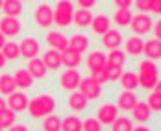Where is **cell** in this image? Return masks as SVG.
I'll list each match as a JSON object with an SVG mask.
<instances>
[{
    "label": "cell",
    "instance_id": "6da1fadb",
    "mask_svg": "<svg viewBox=\"0 0 161 131\" xmlns=\"http://www.w3.org/2000/svg\"><path fill=\"white\" fill-rule=\"evenodd\" d=\"M137 76H139V85L146 91H152L159 80V66L152 59H143L139 63V74Z\"/></svg>",
    "mask_w": 161,
    "mask_h": 131
},
{
    "label": "cell",
    "instance_id": "7a4b0ae2",
    "mask_svg": "<svg viewBox=\"0 0 161 131\" xmlns=\"http://www.w3.org/2000/svg\"><path fill=\"white\" fill-rule=\"evenodd\" d=\"M28 111L32 118H45L47 115L56 111V98L50 94H39L35 98H30Z\"/></svg>",
    "mask_w": 161,
    "mask_h": 131
},
{
    "label": "cell",
    "instance_id": "3957f363",
    "mask_svg": "<svg viewBox=\"0 0 161 131\" xmlns=\"http://www.w3.org/2000/svg\"><path fill=\"white\" fill-rule=\"evenodd\" d=\"M72 15H74V6L70 0H59L54 9V24L59 28H67L72 24Z\"/></svg>",
    "mask_w": 161,
    "mask_h": 131
},
{
    "label": "cell",
    "instance_id": "277c9868",
    "mask_svg": "<svg viewBox=\"0 0 161 131\" xmlns=\"http://www.w3.org/2000/svg\"><path fill=\"white\" fill-rule=\"evenodd\" d=\"M78 89H80V92L87 100H98L100 96H102V83H98L93 76L81 78Z\"/></svg>",
    "mask_w": 161,
    "mask_h": 131
},
{
    "label": "cell",
    "instance_id": "5b68a950",
    "mask_svg": "<svg viewBox=\"0 0 161 131\" xmlns=\"http://www.w3.org/2000/svg\"><path fill=\"white\" fill-rule=\"evenodd\" d=\"M33 18H35V24L39 28L48 30L54 24V9L50 8L48 4H39L35 8V11H33Z\"/></svg>",
    "mask_w": 161,
    "mask_h": 131
},
{
    "label": "cell",
    "instance_id": "8992f818",
    "mask_svg": "<svg viewBox=\"0 0 161 131\" xmlns=\"http://www.w3.org/2000/svg\"><path fill=\"white\" fill-rule=\"evenodd\" d=\"M131 30L135 35H146L148 32H152V26H154V20L148 13H137V15L131 17V22H130Z\"/></svg>",
    "mask_w": 161,
    "mask_h": 131
},
{
    "label": "cell",
    "instance_id": "52a82bcc",
    "mask_svg": "<svg viewBox=\"0 0 161 131\" xmlns=\"http://www.w3.org/2000/svg\"><path fill=\"white\" fill-rule=\"evenodd\" d=\"M81 74L78 72V68H67L63 74L59 76V85L63 91H76L80 87Z\"/></svg>",
    "mask_w": 161,
    "mask_h": 131
},
{
    "label": "cell",
    "instance_id": "ba28073f",
    "mask_svg": "<svg viewBox=\"0 0 161 131\" xmlns=\"http://www.w3.org/2000/svg\"><path fill=\"white\" fill-rule=\"evenodd\" d=\"M119 116V107H117V103H111V102H106V103H102L100 105V109H98V120H100V124L102 126H111L113 120Z\"/></svg>",
    "mask_w": 161,
    "mask_h": 131
},
{
    "label": "cell",
    "instance_id": "9c48e42d",
    "mask_svg": "<svg viewBox=\"0 0 161 131\" xmlns=\"http://www.w3.org/2000/svg\"><path fill=\"white\" fill-rule=\"evenodd\" d=\"M19 50H20V57L24 59H32V57H37L39 55V41L35 37H26L19 43Z\"/></svg>",
    "mask_w": 161,
    "mask_h": 131
},
{
    "label": "cell",
    "instance_id": "30bf717a",
    "mask_svg": "<svg viewBox=\"0 0 161 131\" xmlns=\"http://www.w3.org/2000/svg\"><path fill=\"white\" fill-rule=\"evenodd\" d=\"M22 30V24H20V20L17 18V17H4L2 20H0V32L6 35V39L9 37H17L19 33Z\"/></svg>",
    "mask_w": 161,
    "mask_h": 131
},
{
    "label": "cell",
    "instance_id": "8fae6325",
    "mask_svg": "<svg viewBox=\"0 0 161 131\" xmlns=\"http://www.w3.org/2000/svg\"><path fill=\"white\" fill-rule=\"evenodd\" d=\"M8 105H9V109L11 111H15V113H24V111H28V103H30V98L24 94V92H11L9 96H8V102H6Z\"/></svg>",
    "mask_w": 161,
    "mask_h": 131
},
{
    "label": "cell",
    "instance_id": "7c38bea8",
    "mask_svg": "<svg viewBox=\"0 0 161 131\" xmlns=\"http://www.w3.org/2000/svg\"><path fill=\"white\" fill-rule=\"evenodd\" d=\"M106 65H108V55H106L104 52H100V50H93V52L87 55V66H89L91 72L102 70V68H106Z\"/></svg>",
    "mask_w": 161,
    "mask_h": 131
},
{
    "label": "cell",
    "instance_id": "4fadbf2b",
    "mask_svg": "<svg viewBox=\"0 0 161 131\" xmlns=\"http://www.w3.org/2000/svg\"><path fill=\"white\" fill-rule=\"evenodd\" d=\"M89 28H91V32L95 33V35H104V33L111 28V18L108 15H102V13L100 15H95Z\"/></svg>",
    "mask_w": 161,
    "mask_h": 131
},
{
    "label": "cell",
    "instance_id": "5bb4252c",
    "mask_svg": "<svg viewBox=\"0 0 161 131\" xmlns=\"http://www.w3.org/2000/svg\"><path fill=\"white\" fill-rule=\"evenodd\" d=\"M137 102H139V100L135 96V91H126V89H124V91L119 94V98H117V107L122 109V111H131Z\"/></svg>",
    "mask_w": 161,
    "mask_h": 131
},
{
    "label": "cell",
    "instance_id": "9a60e30c",
    "mask_svg": "<svg viewBox=\"0 0 161 131\" xmlns=\"http://www.w3.org/2000/svg\"><path fill=\"white\" fill-rule=\"evenodd\" d=\"M102 45H104V48L108 50H115V48H120V45H122V35L119 30H108V32L102 35Z\"/></svg>",
    "mask_w": 161,
    "mask_h": 131
},
{
    "label": "cell",
    "instance_id": "2e32d148",
    "mask_svg": "<svg viewBox=\"0 0 161 131\" xmlns=\"http://www.w3.org/2000/svg\"><path fill=\"white\" fill-rule=\"evenodd\" d=\"M131 116H133V120H137L141 124H146L152 118V109L148 107L146 102H137L133 105V109H131Z\"/></svg>",
    "mask_w": 161,
    "mask_h": 131
},
{
    "label": "cell",
    "instance_id": "e0dca14e",
    "mask_svg": "<svg viewBox=\"0 0 161 131\" xmlns=\"http://www.w3.org/2000/svg\"><path fill=\"white\" fill-rule=\"evenodd\" d=\"M26 70L33 76V80H45L47 78V72H48L45 63H43V59H39V57L28 59V68Z\"/></svg>",
    "mask_w": 161,
    "mask_h": 131
},
{
    "label": "cell",
    "instance_id": "ac0fdd59",
    "mask_svg": "<svg viewBox=\"0 0 161 131\" xmlns=\"http://www.w3.org/2000/svg\"><path fill=\"white\" fill-rule=\"evenodd\" d=\"M61 65L67 68H78L81 65V54L72 48H65L61 52Z\"/></svg>",
    "mask_w": 161,
    "mask_h": 131
},
{
    "label": "cell",
    "instance_id": "d6986e66",
    "mask_svg": "<svg viewBox=\"0 0 161 131\" xmlns=\"http://www.w3.org/2000/svg\"><path fill=\"white\" fill-rule=\"evenodd\" d=\"M47 43L50 45V48L58 50V52H63L65 48H69V39L61 32H48L47 33Z\"/></svg>",
    "mask_w": 161,
    "mask_h": 131
},
{
    "label": "cell",
    "instance_id": "ffe728a7",
    "mask_svg": "<svg viewBox=\"0 0 161 131\" xmlns=\"http://www.w3.org/2000/svg\"><path fill=\"white\" fill-rule=\"evenodd\" d=\"M143 48H145V41L139 37V35H133V37H128V41L124 43V54H128V55H133V57H137V55H141L143 54Z\"/></svg>",
    "mask_w": 161,
    "mask_h": 131
},
{
    "label": "cell",
    "instance_id": "44dd1931",
    "mask_svg": "<svg viewBox=\"0 0 161 131\" xmlns=\"http://www.w3.org/2000/svg\"><path fill=\"white\" fill-rule=\"evenodd\" d=\"M143 54H145L148 59H152V61H159L161 59V41L156 39V37L150 39V41H145Z\"/></svg>",
    "mask_w": 161,
    "mask_h": 131
},
{
    "label": "cell",
    "instance_id": "7402d4cb",
    "mask_svg": "<svg viewBox=\"0 0 161 131\" xmlns=\"http://www.w3.org/2000/svg\"><path fill=\"white\" fill-rule=\"evenodd\" d=\"M43 63L47 66V70H58L61 66V52L50 48L43 54Z\"/></svg>",
    "mask_w": 161,
    "mask_h": 131
},
{
    "label": "cell",
    "instance_id": "603a6c76",
    "mask_svg": "<svg viewBox=\"0 0 161 131\" xmlns=\"http://www.w3.org/2000/svg\"><path fill=\"white\" fill-rule=\"evenodd\" d=\"M89 45H91V41H89V37L87 35H83V33H74L70 39H69V48L76 50V52H87L89 50Z\"/></svg>",
    "mask_w": 161,
    "mask_h": 131
},
{
    "label": "cell",
    "instance_id": "cb8c5ba5",
    "mask_svg": "<svg viewBox=\"0 0 161 131\" xmlns=\"http://www.w3.org/2000/svg\"><path fill=\"white\" fill-rule=\"evenodd\" d=\"M87 102L89 100L85 98L80 91H72V94L69 96V107L72 111H76V113H81V111L87 109Z\"/></svg>",
    "mask_w": 161,
    "mask_h": 131
},
{
    "label": "cell",
    "instance_id": "d4e9b609",
    "mask_svg": "<svg viewBox=\"0 0 161 131\" xmlns=\"http://www.w3.org/2000/svg\"><path fill=\"white\" fill-rule=\"evenodd\" d=\"M93 13L89 11V9H78V11H74V15H72V22L78 26V28H89L91 26V22H93Z\"/></svg>",
    "mask_w": 161,
    "mask_h": 131
},
{
    "label": "cell",
    "instance_id": "484cf974",
    "mask_svg": "<svg viewBox=\"0 0 161 131\" xmlns=\"http://www.w3.org/2000/svg\"><path fill=\"white\" fill-rule=\"evenodd\" d=\"M13 80H15V83H17V89H30L33 85V76L28 70H24V68L15 70Z\"/></svg>",
    "mask_w": 161,
    "mask_h": 131
},
{
    "label": "cell",
    "instance_id": "4316f807",
    "mask_svg": "<svg viewBox=\"0 0 161 131\" xmlns=\"http://www.w3.org/2000/svg\"><path fill=\"white\" fill-rule=\"evenodd\" d=\"M119 81L122 85V89H126V91H135L137 87H139V76H137V72H122L120 74V78H119Z\"/></svg>",
    "mask_w": 161,
    "mask_h": 131
},
{
    "label": "cell",
    "instance_id": "83f0119b",
    "mask_svg": "<svg viewBox=\"0 0 161 131\" xmlns=\"http://www.w3.org/2000/svg\"><path fill=\"white\" fill-rule=\"evenodd\" d=\"M0 52L4 54V57H6L8 61H17V59L20 57L19 43H15V41H6V43H4V46L0 48Z\"/></svg>",
    "mask_w": 161,
    "mask_h": 131
},
{
    "label": "cell",
    "instance_id": "f1b7e54d",
    "mask_svg": "<svg viewBox=\"0 0 161 131\" xmlns=\"http://www.w3.org/2000/svg\"><path fill=\"white\" fill-rule=\"evenodd\" d=\"M2 11L6 17H17L22 13V2L20 0H4L2 4Z\"/></svg>",
    "mask_w": 161,
    "mask_h": 131
},
{
    "label": "cell",
    "instance_id": "f546056e",
    "mask_svg": "<svg viewBox=\"0 0 161 131\" xmlns=\"http://www.w3.org/2000/svg\"><path fill=\"white\" fill-rule=\"evenodd\" d=\"M17 91V83L13 80V76L9 74H2L0 76V94L2 96H9L11 92Z\"/></svg>",
    "mask_w": 161,
    "mask_h": 131
},
{
    "label": "cell",
    "instance_id": "4dcf8cb0",
    "mask_svg": "<svg viewBox=\"0 0 161 131\" xmlns=\"http://www.w3.org/2000/svg\"><path fill=\"white\" fill-rule=\"evenodd\" d=\"M61 131H81V118L78 115H69L61 118Z\"/></svg>",
    "mask_w": 161,
    "mask_h": 131
},
{
    "label": "cell",
    "instance_id": "1f68e13d",
    "mask_svg": "<svg viewBox=\"0 0 161 131\" xmlns=\"http://www.w3.org/2000/svg\"><path fill=\"white\" fill-rule=\"evenodd\" d=\"M43 129L45 131H61V118L56 113H50L43 120Z\"/></svg>",
    "mask_w": 161,
    "mask_h": 131
},
{
    "label": "cell",
    "instance_id": "d6a6232c",
    "mask_svg": "<svg viewBox=\"0 0 161 131\" xmlns=\"http://www.w3.org/2000/svg\"><path fill=\"white\" fill-rule=\"evenodd\" d=\"M15 120H17V113L11 111L9 107H6V109L0 113V128H2V129H9V128L15 124Z\"/></svg>",
    "mask_w": 161,
    "mask_h": 131
},
{
    "label": "cell",
    "instance_id": "836d02e7",
    "mask_svg": "<svg viewBox=\"0 0 161 131\" xmlns=\"http://www.w3.org/2000/svg\"><path fill=\"white\" fill-rule=\"evenodd\" d=\"M131 17H133V13H131L130 9H117L115 15H113V20H115L117 26H122V28H124V26H130Z\"/></svg>",
    "mask_w": 161,
    "mask_h": 131
},
{
    "label": "cell",
    "instance_id": "e575fe53",
    "mask_svg": "<svg viewBox=\"0 0 161 131\" xmlns=\"http://www.w3.org/2000/svg\"><path fill=\"white\" fill-rule=\"evenodd\" d=\"M133 129V124H131V118L128 116H117L111 124V131H131Z\"/></svg>",
    "mask_w": 161,
    "mask_h": 131
},
{
    "label": "cell",
    "instance_id": "d590c367",
    "mask_svg": "<svg viewBox=\"0 0 161 131\" xmlns=\"http://www.w3.org/2000/svg\"><path fill=\"white\" fill-rule=\"evenodd\" d=\"M126 63V54L122 50L115 48L109 50V55H108V65H115V66H124Z\"/></svg>",
    "mask_w": 161,
    "mask_h": 131
},
{
    "label": "cell",
    "instance_id": "8d00e7d4",
    "mask_svg": "<svg viewBox=\"0 0 161 131\" xmlns=\"http://www.w3.org/2000/svg\"><path fill=\"white\" fill-rule=\"evenodd\" d=\"M81 131H102V124H100V120L95 118V116L85 118L81 122Z\"/></svg>",
    "mask_w": 161,
    "mask_h": 131
},
{
    "label": "cell",
    "instance_id": "74e56055",
    "mask_svg": "<svg viewBox=\"0 0 161 131\" xmlns=\"http://www.w3.org/2000/svg\"><path fill=\"white\" fill-rule=\"evenodd\" d=\"M146 103H148V107H150L152 111H156V113H159L161 111V96L156 92V91L150 92V96H148V100H146Z\"/></svg>",
    "mask_w": 161,
    "mask_h": 131
},
{
    "label": "cell",
    "instance_id": "f35d334b",
    "mask_svg": "<svg viewBox=\"0 0 161 131\" xmlns=\"http://www.w3.org/2000/svg\"><path fill=\"white\" fill-rule=\"evenodd\" d=\"M106 72H108V78H109V81H119V78H120V74H122L124 70H122V66L106 65Z\"/></svg>",
    "mask_w": 161,
    "mask_h": 131
},
{
    "label": "cell",
    "instance_id": "ab89813d",
    "mask_svg": "<svg viewBox=\"0 0 161 131\" xmlns=\"http://www.w3.org/2000/svg\"><path fill=\"white\" fill-rule=\"evenodd\" d=\"M91 76H93V78H95V80H97L98 83H102V85H104L106 81H109V78H108V72H106V68H102V70H97V72H91Z\"/></svg>",
    "mask_w": 161,
    "mask_h": 131
},
{
    "label": "cell",
    "instance_id": "60d3db41",
    "mask_svg": "<svg viewBox=\"0 0 161 131\" xmlns=\"http://www.w3.org/2000/svg\"><path fill=\"white\" fill-rule=\"evenodd\" d=\"M133 4L139 9V13H148L150 11V0H133Z\"/></svg>",
    "mask_w": 161,
    "mask_h": 131
},
{
    "label": "cell",
    "instance_id": "b9f144b4",
    "mask_svg": "<svg viewBox=\"0 0 161 131\" xmlns=\"http://www.w3.org/2000/svg\"><path fill=\"white\" fill-rule=\"evenodd\" d=\"M150 13L161 15V0H150Z\"/></svg>",
    "mask_w": 161,
    "mask_h": 131
},
{
    "label": "cell",
    "instance_id": "7bdbcfd3",
    "mask_svg": "<svg viewBox=\"0 0 161 131\" xmlns=\"http://www.w3.org/2000/svg\"><path fill=\"white\" fill-rule=\"evenodd\" d=\"M113 4L117 6V9H130L133 0H113Z\"/></svg>",
    "mask_w": 161,
    "mask_h": 131
},
{
    "label": "cell",
    "instance_id": "ee69618b",
    "mask_svg": "<svg viewBox=\"0 0 161 131\" xmlns=\"http://www.w3.org/2000/svg\"><path fill=\"white\" fill-rule=\"evenodd\" d=\"M95 4H97V0H78V6L81 9H91V8H95Z\"/></svg>",
    "mask_w": 161,
    "mask_h": 131
},
{
    "label": "cell",
    "instance_id": "f6af8a7d",
    "mask_svg": "<svg viewBox=\"0 0 161 131\" xmlns=\"http://www.w3.org/2000/svg\"><path fill=\"white\" fill-rule=\"evenodd\" d=\"M152 32H154V37L161 41V18L156 22V24H154V26H152Z\"/></svg>",
    "mask_w": 161,
    "mask_h": 131
},
{
    "label": "cell",
    "instance_id": "bcb514c9",
    "mask_svg": "<svg viewBox=\"0 0 161 131\" xmlns=\"http://www.w3.org/2000/svg\"><path fill=\"white\" fill-rule=\"evenodd\" d=\"M8 131H30V129H28V126H26V124H13Z\"/></svg>",
    "mask_w": 161,
    "mask_h": 131
},
{
    "label": "cell",
    "instance_id": "7dc6e473",
    "mask_svg": "<svg viewBox=\"0 0 161 131\" xmlns=\"http://www.w3.org/2000/svg\"><path fill=\"white\" fill-rule=\"evenodd\" d=\"M131 131H150V128H146V126H143V124H141V126H137V128H133Z\"/></svg>",
    "mask_w": 161,
    "mask_h": 131
},
{
    "label": "cell",
    "instance_id": "c3c4849f",
    "mask_svg": "<svg viewBox=\"0 0 161 131\" xmlns=\"http://www.w3.org/2000/svg\"><path fill=\"white\" fill-rule=\"evenodd\" d=\"M6 63H8V59H6V57H4V54L0 52V68H4V65H6Z\"/></svg>",
    "mask_w": 161,
    "mask_h": 131
},
{
    "label": "cell",
    "instance_id": "681fc988",
    "mask_svg": "<svg viewBox=\"0 0 161 131\" xmlns=\"http://www.w3.org/2000/svg\"><path fill=\"white\" fill-rule=\"evenodd\" d=\"M6 107H8V103H6V100H4L2 96H0V113H2V111H4Z\"/></svg>",
    "mask_w": 161,
    "mask_h": 131
},
{
    "label": "cell",
    "instance_id": "f907efd6",
    "mask_svg": "<svg viewBox=\"0 0 161 131\" xmlns=\"http://www.w3.org/2000/svg\"><path fill=\"white\" fill-rule=\"evenodd\" d=\"M154 91H156V92H158V94L161 96V80H158V83H156V87H154Z\"/></svg>",
    "mask_w": 161,
    "mask_h": 131
},
{
    "label": "cell",
    "instance_id": "816d5d0a",
    "mask_svg": "<svg viewBox=\"0 0 161 131\" xmlns=\"http://www.w3.org/2000/svg\"><path fill=\"white\" fill-rule=\"evenodd\" d=\"M4 43H6V35H4V33L0 32V48L4 46Z\"/></svg>",
    "mask_w": 161,
    "mask_h": 131
},
{
    "label": "cell",
    "instance_id": "f5cc1de1",
    "mask_svg": "<svg viewBox=\"0 0 161 131\" xmlns=\"http://www.w3.org/2000/svg\"><path fill=\"white\" fill-rule=\"evenodd\" d=\"M2 4H4V0H0V9H2Z\"/></svg>",
    "mask_w": 161,
    "mask_h": 131
},
{
    "label": "cell",
    "instance_id": "db71d44e",
    "mask_svg": "<svg viewBox=\"0 0 161 131\" xmlns=\"http://www.w3.org/2000/svg\"><path fill=\"white\" fill-rule=\"evenodd\" d=\"M0 131H4V129H2V128H0Z\"/></svg>",
    "mask_w": 161,
    "mask_h": 131
},
{
    "label": "cell",
    "instance_id": "11a10c76",
    "mask_svg": "<svg viewBox=\"0 0 161 131\" xmlns=\"http://www.w3.org/2000/svg\"><path fill=\"white\" fill-rule=\"evenodd\" d=\"M20 2H22V0H20ZM26 2H28V0H26Z\"/></svg>",
    "mask_w": 161,
    "mask_h": 131
}]
</instances>
